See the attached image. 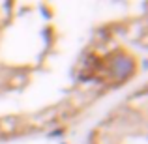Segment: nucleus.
Instances as JSON below:
<instances>
[]
</instances>
